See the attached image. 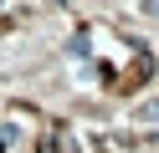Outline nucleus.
<instances>
[{"mask_svg": "<svg viewBox=\"0 0 159 153\" xmlns=\"http://www.w3.org/2000/svg\"><path fill=\"white\" fill-rule=\"evenodd\" d=\"M139 122H159V102H144L139 107Z\"/></svg>", "mask_w": 159, "mask_h": 153, "instance_id": "nucleus-1", "label": "nucleus"}, {"mask_svg": "<svg viewBox=\"0 0 159 153\" xmlns=\"http://www.w3.org/2000/svg\"><path fill=\"white\" fill-rule=\"evenodd\" d=\"M139 5H144V15H149V20H159V0H139Z\"/></svg>", "mask_w": 159, "mask_h": 153, "instance_id": "nucleus-2", "label": "nucleus"}]
</instances>
